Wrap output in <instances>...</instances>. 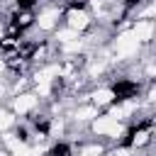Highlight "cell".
Returning a JSON list of instances; mask_svg holds the SVG:
<instances>
[{
  "mask_svg": "<svg viewBox=\"0 0 156 156\" xmlns=\"http://www.w3.org/2000/svg\"><path fill=\"white\" fill-rule=\"evenodd\" d=\"M98 134H110V136H119L122 134V124L115 119V117H100L93 127Z\"/></svg>",
  "mask_w": 156,
  "mask_h": 156,
  "instance_id": "cell-1",
  "label": "cell"
},
{
  "mask_svg": "<svg viewBox=\"0 0 156 156\" xmlns=\"http://www.w3.org/2000/svg\"><path fill=\"white\" fill-rule=\"evenodd\" d=\"M136 46H139V41H136V37H134L132 32H124V34L117 39V54H119V56H129V54H134Z\"/></svg>",
  "mask_w": 156,
  "mask_h": 156,
  "instance_id": "cell-2",
  "label": "cell"
},
{
  "mask_svg": "<svg viewBox=\"0 0 156 156\" xmlns=\"http://www.w3.org/2000/svg\"><path fill=\"white\" fill-rule=\"evenodd\" d=\"M68 22H71V29H83L88 24V15L83 10H71L68 12Z\"/></svg>",
  "mask_w": 156,
  "mask_h": 156,
  "instance_id": "cell-3",
  "label": "cell"
},
{
  "mask_svg": "<svg viewBox=\"0 0 156 156\" xmlns=\"http://www.w3.org/2000/svg\"><path fill=\"white\" fill-rule=\"evenodd\" d=\"M151 32H154V24H151V22H139V24L132 29V34L136 37V41L149 39V37H151Z\"/></svg>",
  "mask_w": 156,
  "mask_h": 156,
  "instance_id": "cell-4",
  "label": "cell"
},
{
  "mask_svg": "<svg viewBox=\"0 0 156 156\" xmlns=\"http://www.w3.org/2000/svg\"><path fill=\"white\" fill-rule=\"evenodd\" d=\"M34 107V95H20L17 100H15V110L22 115V112H29Z\"/></svg>",
  "mask_w": 156,
  "mask_h": 156,
  "instance_id": "cell-5",
  "label": "cell"
},
{
  "mask_svg": "<svg viewBox=\"0 0 156 156\" xmlns=\"http://www.w3.org/2000/svg\"><path fill=\"white\" fill-rule=\"evenodd\" d=\"M56 17H58V12H56V10H49V12L39 15V27H41V29H51V27H54V22H56Z\"/></svg>",
  "mask_w": 156,
  "mask_h": 156,
  "instance_id": "cell-6",
  "label": "cell"
},
{
  "mask_svg": "<svg viewBox=\"0 0 156 156\" xmlns=\"http://www.w3.org/2000/svg\"><path fill=\"white\" fill-rule=\"evenodd\" d=\"M61 71H58V66H49V68H44L39 76H37V83H49L51 80V76H58Z\"/></svg>",
  "mask_w": 156,
  "mask_h": 156,
  "instance_id": "cell-7",
  "label": "cell"
},
{
  "mask_svg": "<svg viewBox=\"0 0 156 156\" xmlns=\"http://www.w3.org/2000/svg\"><path fill=\"white\" fill-rule=\"evenodd\" d=\"M93 100H95L98 105H107V102L112 100V93H110V90H98V93L93 95Z\"/></svg>",
  "mask_w": 156,
  "mask_h": 156,
  "instance_id": "cell-8",
  "label": "cell"
},
{
  "mask_svg": "<svg viewBox=\"0 0 156 156\" xmlns=\"http://www.w3.org/2000/svg\"><path fill=\"white\" fill-rule=\"evenodd\" d=\"M58 39L66 44V41H73V39H78V32L76 29H63V32H58Z\"/></svg>",
  "mask_w": 156,
  "mask_h": 156,
  "instance_id": "cell-9",
  "label": "cell"
},
{
  "mask_svg": "<svg viewBox=\"0 0 156 156\" xmlns=\"http://www.w3.org/2000/svg\"><path fill=\"white\" fill-rule=\"evenodd\" d=\"M76 117H78V119H90V117H95V110H93V107H83V110H78Z\"/></svg>",
  "mask_w": 156,
  "mask_h": 156,
  "instance_id": "cell-10",
  "label": "cell"
},
{
  "mask_svg": "<svg viewBox=\"0 0 156 156\" xmlns=\"http://www.w3.org/2000/svg\"><path fill=\"white\" fill-rule=\"evenodd\" d=\"M10 124H12V117H10V115H5V112H0V132H5Z\"/></svg>",
  "mask_w": 156,
  "mask_h": 156,
  "instance_id": "cell-11",
  "label": "cell"
},
{
  "mask_svg": "<svg viewBox=\"0 0 156 156\" xmlns=\"http://www.w3.org/2000/svg\"><path fill=\"white\" fill-rule=\"evenodd\" d=\"M80 49V41L78 39H73V41H66V51H78Z\"/></svg>",
  "mask_w": 156,
  "mask_h": 156,
  "instance_id": "cell-12",
  "label": "cell"
},
{
  "mask_svg": "<svg viewBox=\"0 0 156 156\" xmlns=\"http://www.w3.org/2000/svg\"><path fill=\"white\" fill-rule=\"evenodd\" d=\"M39 93L46 95V93H49V83H39Z\"/></svg>",
  "mask_w": 156,
  "mask_h": 156,
  "instance_id": "cell-13",
  "label": "cell"
},
{
  "mask_svg": "<svg viewBox=\"0 0 156 156\" xmlns=\"http://www.w3.org/2000/svg\"><path fill=\"white\" fill-rule=\"evenodd\" d=\"M110 156H129V151H127V149H119V151H112Z\"/></svg>",
  "mask_w": 156,
  "mask_h": 156,
  "instance_id": "cell-14",
  "label": "cell"
},
{
  "mask_svg": "<svg viewBox=\"0 0 156 156\" xmlns=\"http://www.w3.org/2000/svg\"><path fill=\"white\" fill-rule=\"evenodd\" d=\"M144 141H146V134H144V132H141V134H136V144H144Z\"/></svg>",
  "mask_w": 156,
  "mask_h": 156,
  "instance_id": "cell-15",
  "label": "cell"
},
{
  "mask_svg": "<svg viewBox=\"0 0 156 156\" xmlns=\"http://www.w3.org/2000/svg\"><path fill=\"white\" fill-rule=\"evenodd\" d=\"M2 68H5V66H2V61H0V73H2Z\"/></svg>",
  "mask_w": 156,
  "mask_h": 156,
  "instance_id": "cell-16",
  "label": "cell"
},
{
  "mask_svg": "<svg viewBox=\"0 0 156 156\" xmlns=\"http://www.w3.org/2000/svg\"><path fill=\"white\" fill-rule=\"evenodd\" d=\"M0 37H2V29H0Z\"/></svg>",
  "mask_w": 156,
  "mask_h": 156,
  "instance_id": "cell-17",
  "label": "cell"
},
{
  "mask_svg": "<svg viewBox=\"0 0 156 156\" xmlns=\"http://www.w3.org/2000/svg\"><path fill=\"white\" fill-rule=\"evenodd\" d=\"M0 156H5V154H0Z\"/></svg>",
  "mask_w": 156,
  "mask_h": 156,
  "instance_id": "cell-18",
  "label": "cell"
},
{
  "mask_svg": "<svg viewBox=\"0 0 156 156\" xmlns=\"http://www.w3.org/2000/svg\"><path fill=\"white\" fill-rule=\"evenodd\" d=\"M0 95H2V90H0Z\"/></svg>",
  "mask_w": 156,
  "mask_h": 156,
  "instance_id": "cell-19",
  "label": "cell"
}]
</instances>
